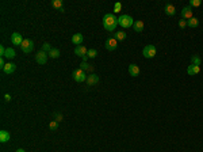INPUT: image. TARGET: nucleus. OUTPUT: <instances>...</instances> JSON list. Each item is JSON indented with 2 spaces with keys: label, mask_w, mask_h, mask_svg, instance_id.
<instances>
[{
  "label": "nucleus",
  "mask_w": 203,
  "mask_h": 152,
  "mask_svg": "<svg viewBox=\"0 0 203 152\" xmlns=\"http://www.w3.org/2000/svg\"><path fill=\"white\" fill-rule=\"evenodd\" d=\"M191 18H192V8H191L190 6L184 7L183 10H181V19L188 20V19H191Z\"/></svg>",
  "instance_id": "1a4fd4ad"
},
{
  "label": "nucleus",
  "mask_w": 203,
  "mask_h": 152,
  "mask_svg": "<svg viewBox=\"0 0 203 152\" xmlns=\"http://www.w3.org/2000/svg\"><path fill=\"white\" fill-rule=\"evenodd\" d=\"M4 67H6V63H4V58L1 57L0 58V68H1V71L4 69Z\"/></svg>",
  "instance_id": "72a5a7b5"
},
{
  "label": "nucleus",
  "mask_w": 203,
  "mask_h": 152,
  "mask_svg": "<svg viewBox=\"0 0 203 152\" xmlns=\"http://www.w3.org/2000/svg\"><path fill=\"white\" fill-rule=\"evenodd\" d=\"M87 56H88L89 58H95L96 56H98V52H96L95 49H88V53H87Z\"/></svg>",
  "instance_id": "bb28decb"
},
{
  "label": "nucleus",
  "mask_w": 203,
  "mask_h": 152,
  "mask_svg": "<svg viewBox=\"0 0 203 152\" xmlns=\"http://www.w3.org/2000/svg\"><path fill=\"white\" fill-rule=\"evenodd\" d=\"M6 50H7V49L4 48L3 45L0 46V55H1V57H4V55H6Z\"/></svg>",
  "instance_id": "473e14b6"
},
{
  "label": "nucleus",
  "mask_w": 203,
  "mask_h": 152,
  "mask_svg": "<svg viewBox=\"0 0 203 152\" xmlns=\"http://www.w3.org/2000/svg\"><path fill=\"white\" fill-rule=\"evenodd\" d=\"M80 69H83L84 72H86V71L92 72V71H94V67H92V65H89L88 63H86V61H81V64H80Z\"/></svg>",
  "instance_id": "4be33fe9"
},
{
  "label": "nucleus",
  "mask_w": 203,
  "mask_h": 152,
  "mask_svg": "<svg viewBox=\"0 0 203 152\" xmlns=\"http://www.w3.org/2000/svg\"><path fill=\"white\" fill-rule=\"evenodd\" d=\"M48 55H49V57H51V58H58V57H60L61 53H60V50H58V49L53 48V49L50 50V52L48 53Z\"/></svg>",
  "instance_id": "5701e85b"
},
{
  "label": "nucleus",
  "mask_w": 203,
  "mask_h": 152,
  "mask_svg": "<svg viewBox=\"0 0 203 152\" xmlns=\"http://www.w3.org/2000/svg\"><path fill=\"white\" fill-rule=\"evenodd\" d=\"M54 118H56V121H57V122H60V121H62V114L56 113V114H54Z\"/></svg>",
  "instance_id": "2f4dec72"
},
{
  "label": "nucleus",
  "mask_w": 203,
  "mask_h": 152,
  "mask_svg": "<svg viewBox=\"0 0 203 152\" xmlns=\"http://www.w3.org/2000/svg\"><path fill=\"white\" fill-rule=\"evenodd\" d=\"M117 42L118 41L114 38V37H111V38H107V39H106V44H104L106 49H107V50H110V52L115 50V49L118 48V44H117Z\"/></svg>",
  "instance_id": "0eeeda50"
},
{
  "label": "nucleus",
  "mask_w": 203,
  "mask_h": 152,
  "mask_svg": "<svg viewBox=\"0 0 203 152\" xmlns=\"http://www.w3.org/2000/svg\"><path fill=\"white\" fill-rule=\"evenodd\" d=\"M140 67H138V65L137 64H130L129 65V73H130V76H134V78H136V76H138V75H140Z\"/></svg>",
  "instance_id": "f8f14e48"
},
{
  "label": "nucleus",
  "mask_w": 203,
  "mask_h": 152,
  "mask_svg": "<svg viewBox=\"0 0 203 152\" xmlns=\"http://www.w3.org/2000/svg\"><path fill=\"white\" fill-rule=\"evenodd\" d=\"M114 38L117 39V41H123V39L126 38V33H125L123 30H119V31H115V33H114Z\"/></svg>",
  "instance_id": "6ab92c4d"
},
{
  "label": "nucleus",
  "mask_w": 203,
  "mask_h": 152,
  "mask_svg": "<svg viewBox=\"0 0 203 152\" xmlns=\"http://www.w3.org/2000/svg\"><path fill=\"white\" fill-rule=\"evenodd\" d=\"M186 26H187V20H186V19H180V20H179V27H180V29H184Z\"/></svg>",
  "instance_id": "7c9ffc66"
},
{
  "label": "nucleus",
  "mask_w": 203,
  "mask_h": 152,
  "mask_svg": "<svg viewBox=\"0 0 203 152\" xmlns=\"http://www.w3.org/2000/svg\"><path fill=\"white\" fill-rule=\"evenodd\" d=\"M51 7H54V8H57V10L60 11L61 8H64L62 7V0H53V1H51Z\"/></svg>",
  "instance_id": "393cba45"
},
{
  "label": "nucleus",
  "mask_w": 203,
  "mask_h": 152,
  "mask_svg": "<svg viewBox=\"0 0 203 152\" xmlns=\"http://www.w3.org/2000/svg\"><path fill=\"white\" fill-rule=\"evenodd\" d=\"M164 11H165V14L168 16H173L175 14H176V8H175V6L173 4H165V7H164Z\"/></svg>",
  "instance_id": "4468645a"
},
{
  "label": "nucleus",
  "mask_w": 203,
  "mask_h": 152,
  "mask_svg": "<svg viewBox=\"0 0 203 152\" xmlns=\"http://www.w3.org/2000/svg\"><path fill=\"white\" fill-rule=\"evenodd\" d=\"M83 41H84V37H83L81 33H76V34H73L72 42H73V44H75L76 46H80V45H81Z\"/></svg>",
  "instance_id": "9b49d317"
},
{
  "label": "nucleus",
  "mask_w": 203,
  "mask_h": 152,
  "mask_svg": "<svg viewBox=\"0 0 203 152\" xmlns=\"http://www.w3.org/2000/svg\"><path fill=\"white\" fill-rule=\"evenodd\" d=\"M118 25L122 26L123 29H129V27H133L134 20L130 15H121L118 18Z\"/></svg>",
  "instance_id": "f03ea898"
},
{
  "label": "nucleus",
  "mask_w": 203,
  "mask_h": 152,
  "mask_svg": "<svg viewBox=\"0 0 203 152\" xmlns=\"http://www.w3.org/2000/svg\"><path fill=\"white\" fill-rule=\"evenodd\" d=\"M191 64L200 67V64H202V58H200L198 55H192L191 56Z\"/></svg>",
  "instance_id": "aec40b11"
},
{
  "label": "nucleus",
  "mask_w": 203,
  "mask_h": 152,
  "mask_svg": "<svg viewBox=\"0 0 203 152\" xmlns=\"http://www.w3.org/2000/svg\"><path fill=\"white\" fill-rule=\"evenodd\" d=\"M15 69H16V65L14 64V63H7L6 67H4V69H3V72L4 73H7V75H10V73H14Z\"/></svg>",
  "instance_id": "2eb2a0df"
},
{
  "label": "nucleus",
  "mask_w": 203,
  "mask_h": 152,
  "mask_svg": "<svg viewBox=\"0 0 203 152\" xmlns=\"http://www.w3.org/2000/svg\"><path fill=\"white\" fill-rule=\"evenodd\" d=\"M200 4H202L200 0H190V7L191 8H192V7H199Z\"/></svg>",
  "instance_id": "cd10ccee"
},
{
  "label": "nucleus",
  "mask_w": 203,
  "mask_h": 152,
  "mask_svg": "<svg viewBox=\"0 0 203 152\" xmlns=\"http://www.w3.org/2000/svg\"><path fill=\"white\" fill-rule=\"evenodd\" d=\"M133 29H134V31H136V33H142L144 22H142V20H136V22H134V25H133Z\"/></svg>",
  "instance_id": "a211bd4d"
},
{
  "label": "nucleus",
  "mask_w": 203,
  "mask_h": 152,
  "mask_svg": "<svg viewBox=\"0 0 203 152\" xmlns=\"http://www.w3.org/2000/svg\"><path fill=\"white\" fill-rule=\"evenodd\" d=\"M72 78H73V80L77 81V83H83V81L87 80V75H86V72L83 71V69L77 68V69H73Z\"/></svg>",
  "instance_id": "7ed1b4c3"
},
{
  "label": "nucleus",
  "mask_w": 203,
  "mask_h": 152,
  "mask_svg": "<svg viewBox=\"0 0 203 152\" xmlns=\"http://www.w3.org/2000/svg\"><path fill=\"white\" fill-rule=\"evenodd\" d=\"M16 152H26L25 149H22V148H19V149H16Z\"/></svg>",
  "instance_id": "e433bc0d"
},
{
  "label": "nucleus",
  "mask_w": 203,
  "mask_h": 152,
  "mask_svg": "<svg viewBox=\"0 0 203 152\" xmlns=\"http://www.w3.org/2000/svg\"><path fill=\"white\" fill-rule=\"evenodd\" d=\"M187 26H190V27H198V26H199V19H198V18H195V16H192L191 19L187 20Z\"/></svg>",
  "instance_id": "412c9836"
},
{
  "label": "nucleus",
  "mask_w": 203,
  "mask_h": 152,
  "mask_svg": "<svg viewBox=\"0 0 203 152\" xmlns=\"http://www.w3.org/2000/svg\"><path fill=\"white\" fill-rule=\"evenodd\" d=\"M51 49H53V48L50 46V44H48V42H45L44 45H42V49H41V50H42V52H45V53H49V52L51 50Z\"/></svg>",
  "instance_id": "a878e982"
},
{
  "label": "nucleus",
  "mask_w": 203,
  "mask_h": 152,
  "mask_svg": "<svg viewBox=\"0 0 203 152\" xmlns=\"http://www.w3.org/2000/svg\"><path fill=\"white\" fill-rule=\"evenodd\" d=\"M121 10H122V4L121 3H115L114 4V12H121Z\"/></svg>",
  "instance_id": "c756f323"
},
{
  "label": "nucleus",
  "mask_w": 203,
  "mask_h": 152,
  "mask_svg": "<svg viewBox=\"0 0 203 152\" xmlns=\"http://www.w3.org/2000/svg\"><path fill=\"white\" fill-rule=\"evenodd\" d=\"M15 50H14L12 48H7V50H6V55H4V57H7V58H14L15 57Z\"/></svg>",
  "instance_id": "b1692460"
},
{
  "label": "nucleus",
  "mask_w": 203,
  "mask_h": 152,
  "mask_svg": "<svg viewBox=\"0 0 203 152\" xmlns=\"http://www.w3.org/2000/svg\"><path fill=\"white\" fill-rule=\"evenodd\" d=\"M87 84L88 86H95V84H98L99 83V76L96 73H91V75H88L87 76Z\"/></svg>",
  "instance_id": "9d476101"
},
{
  "label": "nucleus",
  "mask_w": 203,
  "mask_h": 152,
  "mask_svg": "<svg viewBox=\"0 0 203 152\" xmlns=\"http://www.w3.org/2000/svg\"><path fill=\"white\" fill-rule=\"evenodd\" d=\"M200 72V67H198V65H188L187 68V73L190 75V76H192V75H198Z\"/></svg>",
  "instance_id": "dca6fc26"
},
{
  "label": "nucleus",
  "mask_w": 203,
  "mask_h": 152,
  "mask_svg": "<svg viewBox=\"0 0 203 152\" xmlns=\"http://www.w3.org/2000/svg\"><path fill=\"white\" fill-rule=\"evenodd\" d=\"M23 37L20 33H12V36H11V44L15 46H20L23 44Z\"/></svg>",
  "instance_id": "423d86ee"
},
{
  "label": "nucleus",
  "mask_w": 203,
  "mask_h": 152,
  "mask_svg": "<svg viewBox=\"0 0 203 152\" xmlns=\"http://www.w3.org/2000/svg\"><path fill=\"white\" fill-rule=\"evenodd\" d=\"M87 53H88V49H87L84 45L76 46V49H75V55L79 56V57H83V56H86Z\"/></svg>",
  "instance_id": "ddd939ff"
},
{
  "label": "nucleus",
  "mask_w": 203,
  "mask_h": 152,
  "mask_svg": "<svg viewBox=\"0 0 203 152\" xmlns=\"http://www.w3.org/2000/svg\"><path fill=\"white\" fill-rule=\"evenodd\" d=\"M142 55L145 58H153L156 56V46L154 45H146L142 49Z\"/></svg>",
  "instance_id": "39448f33"
},
{
  "label": "nucleus",
  "mask_w": 203,
  "mask_h": 152,
  "mask_svg": "<svg viewBox=\"0 0 203 152\" xmlns=\"http://www.w3.org/2000/svg\"><path fill=\"white\" fill-rule=\"evenodd\" d=\"M48 57H49L48 53H45V52H42V50H39V52L35 55V61L38 63V64L44 65V64H46V61H48Z\"/></svg>",
  "instance_id": "6e6552de"
},
{
  "label": "nucleus",
  "mask_w": 203,
  "mask_h": 152,
  "mask_svg": "<svg viewBox=\"0 0 203 152\" xmlns=\"http://www.w3.org/2000/svg\"><path fill=\"white\" fill-rule=\"evenodd\" d=\"M11 99H12V98H11L10 94H6V95H4V100H6V102H10Z\"/></svg>",
  "instance_id": "f704fd0d"
},
{
  "label": "nucleus",
  "mask_w": 203,
  "mask_h": 152,
  "mask_svg": "<svg viewBox=\"0 0 203 152\" xmlns=\"http://www.w3.org/2000/svg\"><path fill=\"white\" fill-rule=\"evenodd\" d=\"M118 25V18L114 14H106L103 16V27H104L107 31H115Z\"/></svg>",
  "instance_id": "f257e3e1"
},
{
  "label": "nucleus",
  "mask_w": 203,
  "mask_h": 152,
  "mask_svg": "<svg viewBox=\"0 0 203 152\" xmlns=\"http://www.w3.org/2000/svg\"><path fill=\"white\" fill-rule=\"evenodd\" d=\"M49 128H50L51 130H56L58 128V122H57V121H51V122L49 124Z\"/></svg>",
  "instance_id": "c85d7f7f"
},
{
  "label": "nucleus",
  "mask_w": 203,
  "mask_h": 152,
  "mask_svg": "<svg viewBox=\"0 0 203 152\" xmlns=\"http://www.w3.org/2000/svg\"><path fill=\"white\" fill-rule=\"evenodd\" d=\"M10 139H11V135L7 130H0V141L7 143V141H10Z\"/></svg>",
  "instance_id": "f3484780"
},
{
  "label": "nucleus",
  "mask_w": 203,
  "mask_h": 152,
  "mask_svg": "<svg viewBox=\"0 0 203 152\" xmlns=\"http://www.w3.org/2000/svg\"><path fill=\"white\" fill-rule=\"evenodd\" d=\"M20 49H22V52L26 53V55H30L33 52V49H34V42L31 39H25L23 44L20 45Z\"/></svg>",
  "instance_id": "20e7f679"
},
{
  "label": "nucleus",
  "mask_w": 203,
  "mask_h": 152,
  "mask_svg": "<svg viewBox=\"0 0 203 152\" xmlns=\"http://www.w3.org/2000/svg\"><path fill=\"white\" fill-rule=\"evenodd\" d=\"M81 58H83V61H86V63H87V60H88V58H89V57H88V56H87V55H86V56H83V57H81Z\"/></svg>",
  "instance_id": "c9c22d12"
}]
</instances>
